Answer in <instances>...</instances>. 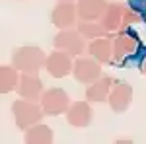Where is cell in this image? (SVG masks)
Here are the masks:
<instances>
[{
  "mask_svg": "<svg viewBox=\"0 0 146 144\" xmlns=\"http://www.w3.org/2000/svg\"><path fill=\"white\" fill-rule=\"evenodd\" d=\"M12 113H14V121H16V127L22 129V131H27L29 127H33L37 123H41L45 111L41 107V103H37L33 100H16L12 103Z\"/></svg>",
  "mask_w": 146,
  "mask_h": 144,
  "instance_id": "6da1fadb",
  "label": "cell"
},
{
  "mask_svg": "<svg viewBox=\"0 0 146 144\" xmlns=\"http://www.w3.org/2000/svg\"><path fill=\"white\" fill-rule=\"evenodd\" d=\"M45 62H47V55L39 47H20L14 53V58H12V64L20 72H29V74H37L45 66Z\"/></svg>",
  "mask_w": 146,
  "mask_h": 144,
  "instance_id": "7a4b0ae2",
  "label": "cell"
},
{
  "mask_svg": "<svg viewBox=\"0 0 146 144\" xmlns=\"http://www.w3.org/2000/svg\"><path fill=\"white\" fill-rule=\"evenodd\" d=\"M53 45L58 51H64L68 55L76 56V55H84L86 51V37L80 33L78 29L70 27V29H60L53 39Z\"/></svg>",
  "mask_w": 146,
  "mask_h": 144,
  "instance_id": "3957f363",
  "label": "cell"
},
{
  "mask_svg": "<svg viewBox=\"0 0 146 144\" xmlns=\"http://www.w3.org/2000/svg\"><path fill=\"white\" fill-rule=\"evenodd\" d=\"M39 103H41V107L45 111V115L55 117V115L66 113V109L70 107V98H68V94L64 90L51 88V90H45V92H43Z\"/></svg>",
  "mask_w": 146,
  "mask_h": 144,
  "instance_id": "277c9868",
  "label": "cell"
},
{
  "mask_svg": "<svg viewBox=\"0 0 146 144\" xmlns=\"http://www.w3.org/2000/svg\"><path fill=\"white\" fill-rule=\"evenodd\" d=\"M78 6H74V2H58L51 12V22L58 29H70L78 23Z\"/></svg>",
  "mask_w": 146,
  "mask_h": 144,
  "instance_id": "5b68a950",
  "label": "cell"
},
{
  "mask_svg": "<svg viewBox=\"0 0 146 144\" xmlns=\"http://www.w3.org/2000/svg\"><path fill=\"white\" fill-rule=\"evenodd\" d=\"M74 78L82 82V84H92L96 82L98 78H101V66H100V60L94 58V56H80L78 60L74 62Z\"/></svg>",
  "mask_w": 146,
  "mask_h": 144,
  "instance_id": "8992f818",
  "label": "cell"
},
{
  "mask_svg": "<svg viewBox=\"0 0 146 144\" xmlns=\"http://www.w3.org/2000/svg\"><path fill=\"white\" fill-rule=\"evenodd\" d=\"M47 72L51 74L53 78H64L72 72L74 68V62H72V55H68L64 51H58L56 49L55 53L47 56V62H45Z\"/></svg>",
  "mask_w": 146,
  "mask_h": 144,
  "instance_id": "52a82bcc",
  "label": "cell"
},
{
  "mask_svg": "<svg viewBox=\"0 0 146 144\" xmlns=\"http://www.w3.org/2000/svg\"><path fill=\"white\" fill-rule=\"evenodd\" d=\"M109 107L115 113H123L129 109L131 101H133V88L127 82H115L109 94Z\"/></svg>",
  "mask_w": 146,
  "mask_h": 144,
  "instance_id": "ba28073f",
  "label": "cell"
},
{
  "mask_svg": "<svg viewBox=\"0 0 146 144\" xmlns=\"http://www.w3.org/2000/svg\"><path fill=\"white\" fill-rule=\"evenodd\" d=\"M16 92L20 94V98H25V100H33V101L41 100V96H43V82L39 80L37 74L22 72Z\"/></svg>",
  "mask_w": 146,
  "mask_h": 144,
  "instance_id": "9c48e42d",
  "label": "cell"
},
{
  "mask_svg": "<svg viewBox=\"0 0 146 144\" xmlns=\"http://www.w3.org/2000/svg\"><path fill=\"white\" fill-rule=\"evenodd\" d=\"M92 119H94V111L88 101H74L66 109V121L72 127H88Z\"/></svg>",
  "mask_w": 146,
  "mask_h": 144,
  "instance_id": "30bf717a",
  "label": "cell"
},
{
  "mask_svg": "<svg viewBox=\"0 0 146 144\" xmlns=\"http://www.w3.org/2000/svg\"><path fill=\"white\" fill-rule=\"evenodd\" d=\"M127 4H121V2H109L107 8L101 16L100 23L107 29V33H113V31H119L121 29V23H123V12Z\"/></svg>",
  "mask_w": 146,
  "mask_h": 144,
  "instance_id": "8fae6325",
  "label": "cell"
},
{
  "mask_svg": "<svg viewBox=\"0 0 146 144\" xmlns=\"http://www.w3.org/2000/svg\"><path fill=\"white\" fill-rule=\"evenodd\" d=\"M107 0H78V16L86 22H100L107 8Z\"/></svg>",
  "mask_w": 146,
  "mask_h": 144,
  "instance_id": "7c38bea8",
  "label": "cell"
},
{
  "mask_svg": "<svg viewBox=\"0 0 146 144\" xmlns=\"http://www.w3.org/2000/svg\"><path fill=\"white\" fill-rule=\"evenodd\" d=\"M115 35H107V37H98V39H92L88 45V53L94 58H98L100 62H109L113 58V39Z\"/></svg>",
  "mask_w": 146,
  "mask_h": 144,
  "instance_id": "4fadbf2b",
  "label": "cell"
},
{
  "mask_svg": "<svg viewBox=\"0 0 146 144\" xmlns=\"http://www.w3.org/2000/svg\"><path fill=\"white\" fill-rule=\"evenodd\" d=\"M113 88V78L105 76V78H98L96 82H92L86 88V100L88 101H105L109 100V94Z\"/></svg>",
  "mask_w": 146,
  "mask_h": 144,
  "instance_id": "5bb4252c",
  "label": "cell"
},
{
  "mask_svg": "<svg viewBox=\"0 0 146 144\" xmlns=\"http://www.w3.org/2000/svg\"><path fill=\"white\" fill-rule=\"evenodd\" d=\"M136 49V37L127 31H119L113 37V53L117 58H125L129 56Z\"/></svg>",
  "mask_w": 146,
  "mask_h": 144,
  "instance_id": "9a60e30c",
  "label": "cell"
},
{
  "mask_svg": "<svg viewBox=\"0 0 146 144\" xmlns=\"http://www.w3.org/2000/svg\"><path fill=\"white\" fill-rule=\"evenodd\" d=\"M23 140L27 144H51L53 142V131H51V127L37 123L25 131Z\"/></svg>",
  "mask_w": 146,
  "mask_h": 144,
  "instance_id": "2e32d148",
  "label": "cell"
},
{
  "mask_svg": "<svg viewBox=\"0 0 146 144\" xmlns=\"http://www.w3.org/2000/svg\"><path fill=\"white\" fill-rule=\"evenodd\" d=\"M20 70L14 66H8V64H4V66H0V92L2 94H8L12 90L18 88V82H20Z\"/></svg>",
  "mask_w": 146,
  "mask_h": 144,
  "instance_id": "e0dca14e",
  "label": "cell"
},
{
  "mask_svg": "<svg viewBox=\"0 0 146 144\" xmlns=\"http://www.w3.org/2000/svg\"><path fill=\"white\" fill-rule=\"evenodd\" d=\"M80 33L84 35L86 39H98V37H107V29L101 25L100 22H86V20H80L76 25Z\"/></svg>",
  "mask_w": 146,
  "mask_h": 144,
  "instance_id": "ac0fdd59",
  "label": "cell"
},
{
  "mask_svg": "<svg viewBox=\"0 0 146 144\" xmlns=\"http://www.w3.org/2000/svg\"><path fill=\"white\" fill-rule=\"evenodd\" d=\"M140 22V14L135 10V8H131V6H125V12H123V23H121V29L125 27H129V25H133V23H138ZM119 29V31H121Z\"/></svg>",
  "mask_w": 146,
  "mask_h": 144,
  "instance_id": "d6986e66",
  "label": "cell"
},
{
  "mask_svg": "<svg viewBox=\"0 0 146 144\" xmlns=\"http://www.w3.org/2000/svg\"><path fill=\"white\" fill-rule=\"evenodd\" d=\"M140 68H142V72H144V74H146V58H144V60H142V64H140Z\"/></svg>",
  "mask_w": 146,
  "mask_h": 144,
  "instance_id": "ffe728a7",
  "label": "cell"
},
{
  "mask_svg": "<svg viewBox=\"0 0 146 144\" xmlns=\"http://www.w3.org/2000/svg\"><path fill=\"white\" fill-rule=\"evenodd\" d=\"M58 2H74V0H58Z\"/></svg>",
  "mask_w": 146,
  "mask_h": 144,
  "instance_id": "44dd1931",
  "label": "cell"
}]
</instances>
